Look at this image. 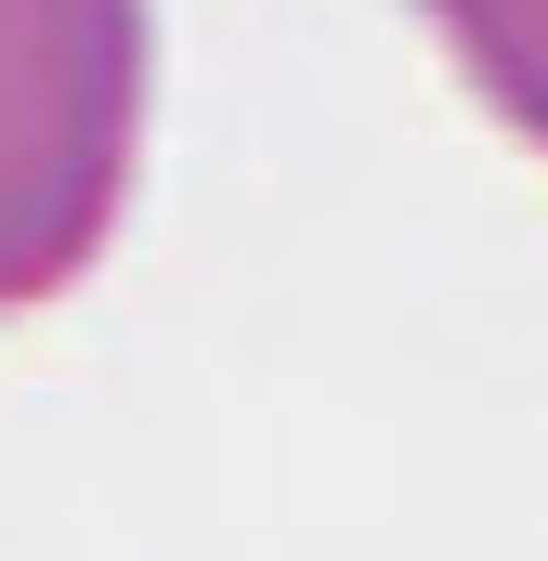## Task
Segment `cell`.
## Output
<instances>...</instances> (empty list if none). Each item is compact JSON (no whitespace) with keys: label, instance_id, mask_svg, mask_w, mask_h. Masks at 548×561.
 <instances>
[{"label":"cell","instance_id":"cell-2","mask_svg":"<svg viewBox=\"0 0 548 561\" xmlns=\"http://www.w3.org/2000/svg\"><path fill=\"white\" fill-rule=\"evenodd\" d=\"M418 13H431L444 66L470 79V105L548 157V0H418Z\"/></svg>","mask_w":548,"mask_h":561},{"label":"cell","instance_id":"cell-1","mask_svg":"<svg viewBox=\"0 0 548 561\" xmlns=\"http://www.w3.org/2000/svg\"><path fill=\"white\" fill-rule=\"evenodd\" d=\"M157 105L144 0H0V327L118 249Z\"/></svg>","mask_w":548,"mask_h":561}]
</instances>
